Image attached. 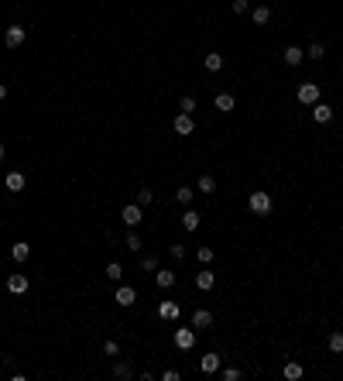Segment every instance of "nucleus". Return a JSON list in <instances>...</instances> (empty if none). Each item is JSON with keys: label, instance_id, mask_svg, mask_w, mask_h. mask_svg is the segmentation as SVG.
Here are the masks:
<instances>
[{"label": "nucleus", "instance_id": "nucleus-4", "mask_svg": "<svg viewBox=\"0 0 343 381\" xmlns=\"http://www.w3.org/2000/svg\"><path fill=\"white\" fill-rule=\"evenodd\" d=\"M4 41H7V48H21V45H24V28H21V24H11V28L4 31Z\"/></svg>", "mask_w": 343, "mask_h": 381}, {"label": "nucleus", "instance_id": "nucleus-25", "mask_svg": "<svg viewBox=\"0 0 343 381\" xmlns=\"http://www.w3.org/2000/svg\"><path fill=\"white\" fill-rule=\"evenodd\" d=\"M114 374H117V378H131L134 371H131V364H127V361H117L114 364Z\"/></svg>", "mask_w": 343, "mask_h": 381}, {"label": "nucleus", "instance_id": "nucleus-38", "mask_svg": "<svg viewBox=\"0 0 343 381\" xmlns=\"http://www.w3.org/2000/svg\"><path fill=\"white\" fill-rule=\"evenodd\" d=\"M179 378H182L179 371H165V374H161V381H179Z\"/></svg>", "mask_w": 343, "mask_h": 381}, {"label": "nucleus", "instance_id": "nucleus-7", "mask_svg": "<svg viewBox=\"0 0 343 381\" xmlns=\"http://www.w3.org/2000/svg\"><path fill=\"white\" fill-rule=\"evenodd\" d=\"M312 120L316 124H329L333 120V107L329 103H312Z\"/></svg>", "mask_w": 343, "mask_h": 381}, {"label": "nucleus", "instance_id": "nucleus-19", "mask_svg": "<svg viewBox=\"0 0 343 381\" xmlns=\"http://www.w3.org/2000/svg\"><path fill=\"white\" fill-rule=\"evenodd\" d=\"M182 227L189 230V234H192V230H199V213H196V210H186V213H182Z\"/></svg>", "mask_w": 343, "mask_h": 381}, {"label": "nucleus", "instance_id": "nucleus-6", "mask_svg": "<svg viewBox=\"0 0 343 381\" xmlns=\"http://www.w3.org/2000/svg\"><path fill=\"white\" fill-rule=\"evenodd\" d=\"M210 326H213L210 309H196V313H192V330H210Z\"/></svg>", "mask_w": 343, "mask_h": 381}, {"label": "nucleus", "instance_id": "nucleus-20", "mask_svg": "<svg viewBox=\"0 0 343 381\" xmlns=\"http://www.w3.org/2000/svg\"><path fill=\"white\" fill-rule=\"evenodd\" d=\"M7 189H11V192L24 189V175H21V172H7Z\"/></svg>", "mask_w": 343, "mask_h": 381}, {"label": "nucleus", "instance_id": "nucleus-13", "mask_svg": "<svg viewBox=\"0 0 343 381\" xmlns=\"http://www.w3.org/2000/svg\"><path fill=\"white\" fill-rule=\"evenodd\" d=\"M11 258H14V261H28V258H31V244H28V241H18V244L11 248Z\"/></svg>", "mask_w": 343, "mask_h": 381}, {"label": "nucleus", "instance_id": "nucleus-18", "mask_svg": "<svg viewBox=\"0 0 343 381\" xmlns=\"http://www.w3.org/2000/svg\"><path fill=\"white\" fill-rule=\"evenodd\" d=\"M282 374H285L288 381H299V378H302V364H299V361H288L285 367H282Z\"/></svg>", "mask_w": 343, "mask_h": 381}, {"label": "nucleus", "instance_id": "nucleus-33", "mask_svg": "<svg viewBox=\"0 0 343 381\" xmlns=\"http://www.w3.org/2000/svg\"><path fill=\"white\" fill-rule=\"evenodd\" d=\"M151 199H154V192H151V189H141V192H137V206H148Z\"/></svg>", "mask_w": 343, "mask_h": 381}, {"label": "nucleus", "instance_id": "nucleus-16", "mask_svg": "<svg viewBox=\"0 0 343 381\" xmlns=\"http://www.w3.org/2000/svg\"><path fill=\"white\" fill-rule=\"evenodd\" d=\"M250 18H254V24H268V21H271V7H265V4H258V7L250 11Z\"/></svg>", "mask_w": 343, "mask_h": 381}, {"label": "nucleus", "instance_id": "nucleus-26", "mask_svg": "<svg viewBox=\"0 0 343 381\" xmlns=\"http://www.w3.org/2000/svg\"><path fill=\"white\" fill-rule=\"evenodd\" d=\"M141 271H158V258L154 254H144L141 258Z\"/></svg>", "mask_w": 343, "mask_h": 381}, {"label": "nucleus", "instance_id": "nucleus-11", "mask_svg": "<svg viewBox=\"0 0 343 381\" xmlns=\"http://www.w3.org/2000/svg\"><path fill=\"white\" fill-rule=\"evenodd\" d=\"M137 302V292H134L131 285H120L117 288V306H134Z\"/></svg>", "mask_w": 343, "mask_h": 381}, {"label": "nucleus", "instance_id": "nucleus-31", "mask_svg": "<svg viewBox=\"0 0 343 381\" xmlns=\"http://www.w3.org/2000/svg\"><path fill=\"white\" fill-rule=\"evenodd\" d=\"M103 354H107V357H117V354H120V343H117V340H107V343H103Z\"/></svg>", "mask_w": 343, "mask_h": 381}, {"label": "nucleus", "instance_id": "nucleus-24", "mask_svg": "<svg viewBox=\"0 0 343 381\" xmlns=\"http://www.w3.org/2000/svg\"><path fill=\"white\" fill-rule=\"evenodd\" d=\"M199 192H216V179L213 175H199Z\"/></svg>", "mask_w": 343, "mask_h": 381}, {"label": "nucleus", "instance_id": "nucleus-37", "mask_svg": "<svg viewBox=\"0 0 343 381\" xmlns=\"http://www.w3.org/2000/svg\"><path fill=\"white\" fill-rule=\"evenodd\" d=\"M172 258H186V248L182 244H172Z\"/></svg>", "mask_w": 343, "mask_h": 381}, {"label": "nucleus", "instance_id": "nucleus-5", "mask_svg": "<svg viewBox=\"0 0 343 381\" xmlns=\"http://www.w3.org/2000/svg\"><path fill=\"white\" fill-rule=\"evenodd\" d=\"M172 131H175V134H192V131H196V124H192V114H179L175 120H172Z\"/></svg>", "mask_w": 343, "mask_h": 381}, {"label": "nucleus", "instance_id": "nucleus-2", "mask_svg": "<svg viewBox=\"0 0 343 381\" xmlns=\"http://www.w3.org/2000/svg\"><path fill=\"white\" fill-rule=\"evenodd\" d=\"M295 96H299V103H305V107H312V103H319V86H316V83H302Z\"/></svg>", "mask_w": 343, "mask_h": 381}, {"label": "nucleus", "instance_id": "nucleus-32", "mask_svg": "<svg viewBox=\"0 0 343 381\" xmlns=\"http://www.w3.org/2000/svg\"><path fill=\"white\" fill-rule=\"evenodd\" d=\"M124 244H127V251H141V237H137V234H134V230H131Z\"/></svg>", "mask_w": 343, "mask_h": 381}, {"label": "nucleus", "instance_id": "nucleus-21", "mask_svg": "<svg viewBox=\"0 0 343 381\" xmlns=\"http://www.w3.org/2000/svg\"><path fill=\"white\" fill-rule=\"evenodd\" d=\"M206 69H210V72H220V69H223V55H220V52H210V55H206Z\"/></svg>", "mask_w": 343, "mask_h": 381}, {"label": "nucleus", "instance_id": "nucleus-9", "mask_svg": "<svg viewBox=\"0 0 343 381\" xmlns=\"http://www.w3.org/2000/svg\"><path fill=\"white\" fill-rule=\"evenodd\" d=\"M196 343V330H175V347L179 350H189Z\"/></svg>", "mask_w": 343, "mask_h": 381}, {"label": "nucleus", "instance_id": "nucleus-36", "mask_svg": "<svg viewBox=\"0 0 343 381\" xmlns=\"http://www.w3.org/2000/svg\"><path fill=\"white\" fill-rule=\"evenodd\" d=\"M223 378H227V381H237V378H240V371H237V367H223Z\"/></svg>", "mask_w": 343, "mask_h": 381}, {"label": "nucleus", "instance_id": "nucleus-10", "mask_svg": "<svg viewBox=\"0 0 343 381\" xmlns=\"http://www.w3.org/2000/svg\"><path fill=\"white\" fill-rule=\"evenodd\" d=\"M199 371H203V374H216V371H220V354H203Z\"/></svg>", "mask_w": 343, "mask_h": 381}, {"label": "nucleus", "instance_id": "nucleus-1", "mask_svg": "<svg viewBox=\"0 0 343 381\" xmlns=\"http://www.w3.org/2000/svg\"><path fill=\"white\" fill-rule=\"evenodd\" d=\"M247 206H250V213H258V216H268V213H271V196H268V192H250Z\"/></svg>", "mask_w": 343, "mask_h": 381}, {"label": "nucleus", "instance_id": "nucleus-27", "mask_svg": "<svg viewBox=\"0 0 343 381\" xmlns=\"http://www.w3.org/2000/svg\"><path fill=\"white\" fill-rule=\"evenodd\" d=\"M107 278H114V282L117 278H124V268L117 265V261H110V265H107Z\"/></svg>", "mask_w": 343, "mask_h": 381}, {"label": "nucleus", "instance_id": "nucleus-30", "mask_svg": "<svg viewBox=\"0 0 343 381\" xmlns=\"http://www.w3.org/2000/svg\"><path fill=\"white\" fill-rule=\"evenodd\" d=\"M305 55H309V58H323V55H326V48H323V45H319V41H312Z\"/></svg>", "mask_w": 343, "mask_h": 381}, {"label": "nucleus", "instance_id": "nucleus-14", "mask_svg": "<svg viewBox=\"0 0 343 381\" xmlns=\"http://www.w3.org/2000/svg\"><path fill=\"white\" fill-rule=\"evenodd\" d=\"M7 292H14V295L28 292V278H24V275H11V278H7Z\"/></svg>", "mask_w": 343, "mask_h": 381}, {"label": "nucleus", "instance_id": "nucleus-17", "mask_svg": "<svg viewBox=\"0 0 343 381\" xmlns=\"http://www.w3.org/2000/svg\"><path fill=\"white\" fill-rule=\"evenodd\" d=\"M158 316H161V320H179V306L175 302H158Z\"/></svg>", "mask_w": 343, "mask_h": 381}, {"label": "nucleus", "instance_id": "nucleus-15", "mask_svg": "<svg viewBox=\"0 0 343 381\" xmlns=\"http://www.w3.org/2000/svg\"><path fill=\"white\" fill-rule=\"evenodd\" d=\"M154 285H158V288H172V285H175V275L158 268V271H154Z\"/></svg>", "mask_w": 343, "mask_h": 381}, {"label": "nucleus", "instance_id": "nucleus-23", "mask_svg": "<svg viewBox=\"0 0 343 381\" xmlns=\"http://www.w3.org/2000/svg\"><path fill=\"white\" fill-rule=\"evenodd\" d=\"M175 199H179V203H182V206H189L192 199H196V189H189V186H182V189L175 192Z\"/></svg>", "mask_w": 343, "mask_h": 381}, {"label": "nucleus", "instance_id": "nucleus-29", "mask_svg": "<svg viewBox=\"0 0 343 381\" xmlns=\"http://www.w3.org/2000/svg\"><path fill=\"white\" fill-rule=\"evenodd\" d=\"M179 107H182V114H192V110H196V96H182Z\"/></svg>", "mask_w": 343, "mask_h": 381}, {"label": "nucleus", "instance_id": "nucleus-28", "mask_svg": "<svg viewBox=\"0 0 343 381\" xmlns=\"http://www.w3.org/2000/svg\"><path fill=\"white\" fill-rule=\"evenodd\" d=\"M329 350H333V354H343V333H333V337H329Z\"/></svg>", "mask_w": 343, "mask_h": 381}, {"label": "nucleus", "instance_id": "nucleus-35", "mask_svg": "<svg viewBox=\"0 0 343 381\" xmlns=\"http://www.w3.org/2000/svg\"><path fill=\"white\" fill-rule=\"evenodd\" d=\"M230 7H233V14H244V11H250V4H247V0H233Z\"/></svg>", "mask_w": 343, "mask_h": 381}, {"label": "nucleus", "instance_id": "nucleus-3", "mask_svg": "<svg viewBox=\"0 0 343 381\" xmlns=\"http://www.w3.org/2000/svg\"><path fill=\"white\" fill-rule=\"evenodd\" d=\"M120 220H124L127 227H137V223L144 220V206H137V203H131V206H124V210H120Z\"/></svg>", "mask_w": 343, "mask_h": 381}, {"label": "nucleus", "instance_id": "nucleus-12", "mask_svg": "<svg viewBox=\"0 0 343 381\" xmlns=\"http://www.w3.org/2000/svg\"><path fill=\"white\" fill-rule=\"evenodd\" d=\"M282 58H285V65H302L305 52L299 48V45H288V48H285V55H282Z\"/></svg>", "mask_w": 343, "mask_h": 381}, {"label": "nucleus", "instance_id": "nucleus-8", "mask_svg": "<svg viewBox=\"0 0 343 381\" xmlns=\"http://www.w3.org/2000/svg\"><path fill=\"white\" fill-rule=\"evenodd\" d=\"M213 285H216V275H213L210 268H203V271L196 275V288H199V292H210Z\"/></svg>", "mask_w": 343, "mask_h": 381}, {"label": "nucleus", "instance_id": "nucleus-22", "mask_svg": "<svg viewBox=\"0 0 343 381\" xmlns=\"http://www.w3.org/2000/svg\"><path fill=\"white\" fill-rule=\"evenodd\" d=\"M216 110L230 114V110H233V96H230V93H220V96H216Z\"/></svg>", "mask_w": 343, "mask_h": 381}, {"label": "nucleus", "instance_id": "nucleus-34", "mask_svg": "<svg viewBox=\"0 0 343 381\" xmlns=\"http://www.w3.org/2000/svg\"><path fill=\"white\" fill-rule=\"evenodd\" d=\"M213 261V248H199V265H210Z\"/></svg>", "mask_w": 343, "mask_h": 381}, {"label": "nucleus", "instance_id": "nucleus-39", "mask_svg": "<svg viewBox=\"0 0 343 381\" xmlns=\"http://www.w3.org/2000/svg\"><path fill=\"white\" fill-rule=\"evenodd\" d=\"M0 100H7V86L4 83H0Z\"/></svg>", "mask_w": 343, "mask_h": 381}, {"label": "nucleus", "instance_id": "nucleus-40", "mask_svg": "<svg viewBox=\"0 0 343 381\" xmlns=\"http://www.w3.org/2000/svg\"><path fill=\"white\" fill-rule=\"evenodd\" d=\"M4 158H7V148H4V144H0V162H4Z\"/></svg>", "mask_w": 343, "mask_h": 381}]
</instances>
